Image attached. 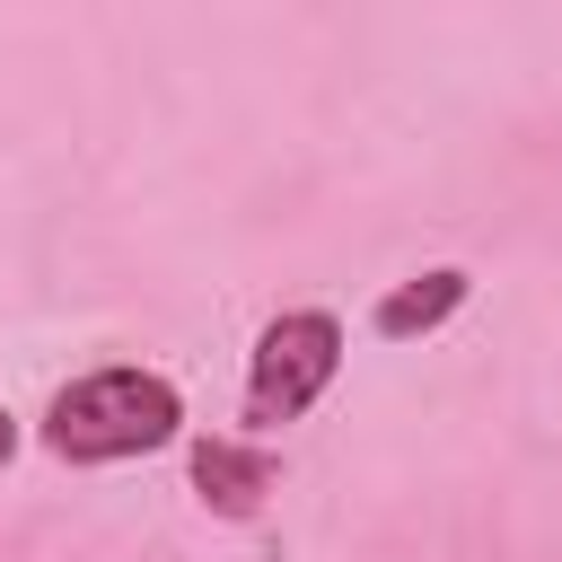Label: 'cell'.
Returning <instances> with one entry per match:
<instances>
[{
  "mask_svg": "<svg viewBox=\"0 0 562 562\" xmlns=\"http://www.w3.org/2000/svg\"><path fill=\"white\" fill-rule=\"evenodd\" d=\"M184 439V395L158 369H88L44 404V448L61 465H114Z\"/></svg>",
  "mask_w": 562,
  "mask_h": 562,
  "instance_id": "6da1fadb",
  "label": "cell"
},
{
  "mask_svg": "<svg viewBox=\"0 0 562 562\" xmlns=\"http://www.w3.org/2000/svg\"><path fill=\"white\" fill-rule=\"evenodd\" d=\"M9 457H18V413L0 404V465H9Z\"/></svg>",
  "mask_w": 562,
  "mask_h": 562,
  "instance_id": "5b68a950",
  "label": "cell"
},
{
  "mask_svg": "<svg viewBox=\"0 0 562 562\" xmlns=\"http://www.w3.org/2000/svg\"><path fill=\"white\" fill-rule=\"evenodd\" d=\"M465 290H474L465 263H430V272L395 281V290L369 307V325H378V342H422V334H439V325L465 307Z\"/></svg>",
  "mask_w": 562,
  "mask_h": 562,
  "instance_id": "3957f363",
  "label": "cell"
},
{
  "mask_svg": "<svg viewBox=\"0 0 562 562\" xmlns=\"http://www.w3.org/2000/svg\"><path fill=\"white\" fill-rule=\"evenodd\" d=\"M342 369V325L325 307H290L255 334V360H246V430H281L299 422Z\"/></svg>",
  "mask_w": 562,
  "mask_h": 562,
  "instance_id": "7a4b0ae2",
  "label": "cell"
},
{
  "mask_svg": "<svg viewBox=\"0 0 562 562\" xmlns=\"http://www.w3.org/2000/svg\"><path fill=\"white\" fill-rule=\"evenodd\" d=\"M193 492L220 518H255L263 492H272V457L246 448V439H193Z\"/></svg>",
  "mask_w": 562,
  "mask_h": 562,
  "instance_id": "277c9868",
  "label": "cell"
}]
</instances>
